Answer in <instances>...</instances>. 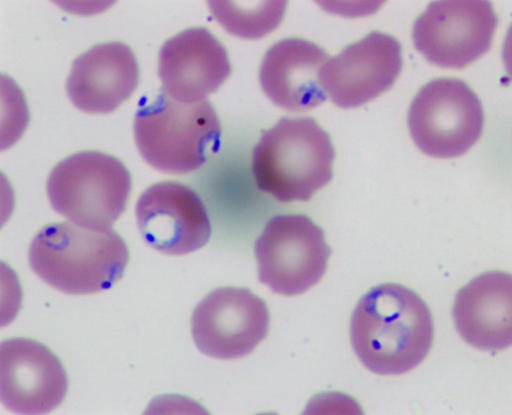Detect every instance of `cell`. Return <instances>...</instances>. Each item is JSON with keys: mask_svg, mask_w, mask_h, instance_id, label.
Segmentation results:
<instances>
[{"mask_svg": "<svg viewBox=\"0 0 512 415\" xmlns=\"http://www.w3.org/2000/svg\"><path fill=\"white\" fill-rule=\"evenodd\" d=\"M287 2H209L216 21L242 39H261L281 25Z\"/></svg>", "mask_w": 512, "mask_h": 415, "instance_id": "obj_17", "label": "cell"}, {"mask_svg": "<svg viewBox=\"0 0 512 415\" xmlns=\"http://www.w3.org/2000/svg\"><path fill=\"white\" fill-rule=\"evenodd\" d=\"M329 55L314 42L284 39L266 52L260 70V83L266 96L289 112L319 107L326 99L320 72Z\"/></svg>", "mask_w": 512, "mask_h": 415, "instance_id": "obj_15", "label": "cell"}, {"mask_svg": "<svg viewBox=\"0 0 512 415\" xmlns=\"http://www.w3.org/2000/svg\"><path fill=\"white\" fill-rule=\"evenodd\" d=\"M411 138L425 155L456 159L467 154L482 136V102L458 78H437L422 87L411 102Z\"/></svg>", "mask_w": 512, "mask_h": 415, "instance_id": "obj_6", "label": "cell"}, {"mask_svg": "<svg viewBox=\"0 0 512 415\" xmlns=\"http://www.w3.org/2000/svg\"><path fill=\"white\" fill-rule=\"evenodd\" d=\"M499 19L490 2H434L415 20L416 50L432 65H472L490 50Z\"/></svg>", "mask_w": 512, "mask_h": 415, "instance_id": "obj_8", "label": "cell"}, {"mask_svg": "<svg viewBox=\"0 0 512 415\" xmlns=\"http://www.w3.org/2000/svg\"><path fill=\"white\" fill-rule=\"evenodd\" d=\"M330 135L313 118H282L253 150L258 188L282 203L308 202L334 176Z\"/></svg>", "mask_w": 512, "mask_h": 415, "instance_id": "obj_3", "label": "cell"}, {"mask_svg": "<svg viewBox=\"0 0 512 415\" xmlns=\"http://www.w3.org/2000/svg\"><path fill=\"white\" fill-rule=\"evenodd\" d=\"M137 227L151 248L166 255L202 249L211 224L202 199L179 182H160L146 189L136 204Z\"/></svg>", "mask_w": 512, "mask_h": 415, "instance_id": "obj_11", "label": "cell"}, {"mask_svg": "<svg viewBox=\"0 0 512 415\" xmlns=\"http://www.w3.org/2000/svg\"><path fill=\"white\" fill-rule=\"evenodd\" d=\"M353 350L373 374H408L429 355L434 320L419 294L384 283L364 294L352 313Z\"/></svg>", "mask_w": 512, "mask_h": 415, "instance_id": "obj_1", "label": "cell"}, {"mask_svg": "<svg viewBox=\"0 0 512 415\" xmlns=\"http://www.w3.org/2000/svg\"><path fill=\"white\" fill-rule=\"evenodd\" d=\"M31 270L55 290L73 296L109 290L124 276L129 249L112 228L46 225L30 245Z\"/></svg>", "mask_w": 512, "mask_h": 415, "instance_id": "obj_2", "label": "cell"}, {"mask_svg": "<svg viewBox=\"0 0 512 415\" xmlns=\"http://www.w3.org/2000/svg\"><path fill=\"white\" fill-rule=\"evenodd\" d=\"M140 68L123 42L92 47L73 62L66 89L81 112L109 114L128 101L139 86Z\"/></svg>", "mask_w": 512, "mask_h": 415, "instance_id": "obj_14", "label": "cell"}, {"mask_svg": "<svg viewBox=\"0 0 512 415\" xmlns=\"http://www.w3.org/2000/svg\"><path fill=\"white\" fill-rule=\"evenodd\" d=\"M134 135L147 164L168 175H187L218 152L221 124L209 101L182 103L162 91L142 101Z\"/></svg>", "mask_w": 512, "mask_h": 415, "instance_id": "obj_4", "label": "cell"}, {"mask_svg": "<svg viewBox=\"0 0 512 415\" xmlns=\"http://www.w3.org/2000/svg\"><path fill=\"white\" fill-rule=\"evenodd\" d=\"M403 70L400 42L372 31L325 63L321 86L332 103L343 109L358 108L394 86Z\"/></svg>", "mask_w": 512, "mask_h": 415, "instance_id": "obj_10", "label": "cell"}, {"mask_svg": "<svg viewBox=\"0 0 512 415\" xmlns=\"http://www.w3.org/2000/svg\"><path fill=\"white\" fill-rule=\"evenodd\" d=\"M225 47L205 28L182 31L161 47L158 76L163 92L178 102L204 101L231 75Z\"/></svg>", "mask_w": 512, "mask_h": 415, "instance_id": "obj_13", "label": "cell"}, {"mask_svg": "<svg viewBox=\"0 0 512 415\" xmlns=\"http://www.w3.org/2000/svg\"><path fill=\"white\" fill-rule=\"evenodd\" d=\"M131 187V175L123 162L103 152L84 151L52 170L47 197L55 212L71 223L109 229L124 214Z\"/></svg>", "mask_w": 512, "mask_h": 415, "instance_id": "obj_5", "label": "cell"}, {"mask_svg": "<svg viewBox=\"0 0 512 415\" xmlns=\"http://www.w3.org/2000/svg\"><path fill=\"white\" fill-rule=\"evenodd\" d=\"M268 307L247 288L224 287L194 309L192 335L204 355L236 360L250 355L267 338Z\"/></svg>", "mask_w": 512, "mask_h": 415, "instance_id": "obj_9", "label": "cell"}, {"mask_svg": "<svg viewBox=\"0 0 512 415\" xmlns=\"http://www.w3.org/2000/svg\"><path fill=\"white\" fill-rule=\"evenodd\" d=\"M453 320L462 339L483 351L510 348L512 278L509 273H483L458 291Z\"/></svg>", "mask_w": 512, "mask_h": 415, "instance_id": "obj_16", "label": "cell"}, {"mask_svg": "<svg viewBox=\"0 0 512 415\" xmlns=\"http://www.w3.org/2000/svg\"><path fill=\"white\" fill-rule=\"evenodd\" d=\"M331 255L324 230L304 214L277 215L255 244L258 280L273 293L295 297L318 285Z\"/></svg>", "mask_w": 512, "mask_h": 415, "instance_id": "obj_7", "label": "cell"}, {"mask_svg": "<svg viewBox=\"0 0 512 415\" xmlns=\"http://www.w3.org/2000/svg\"><path fill=\"white\" fill-rule=\"evenodd\" d=\"M62 362L38 341L15 338L0 345V401L17 414H47L67 395Z\"/></svg>", "mask_w": 512, "mask_h": 415, "instance_id": "obj_12", "label": "cell"}]
</instances>
